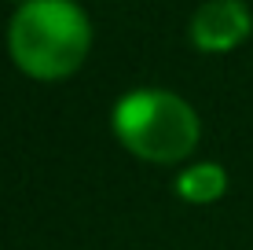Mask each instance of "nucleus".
Listing matches in <instances>:
<instances>
[{
    "label": "nucleus",
    "mask_w": 253,
    "mask_h": 250,
    "mask_svg": "<svg viewBox=\"0 0 253 250\" xmlns=\"http://www.w3.org/2000/svg\"><path fill=\"white\" fill-rule=\"evenodd\" d=\"M92 37V19L77 0H30L11 11L4 48L22 77L37 85H59L84 66Z\"/></svg>",
    "instance_id": "1"
},
{
    "label": "nucleus",
    "mask_w": 253,
    "mask_h": 250,
    "mask_svg": "<svg viewBox=\"0 0 253 250\" xmlns=\"http://www.w3.org/2000/svg\"><path fill=\"white\" fill-rule=\"evenodd\" d=\"M7 4H11V7H22V4H30V0H7Z\"/></svg>",
    "instance_id": "5"
},
{
    "label": "nucleus",
    "mask_w": 253,
    "mask_h": 250,
    "mask_svg": "<svg viewBox=\"0 0 253 250\" xmlns=\"http://www.w3.org/2000/svg\"><path fill=\"white\" fill-rule=\"evenodd\" d=\"M114 140L143 166H187L202 144V118L180 92L162 85L125 89L110 107Z\"/></svg>",
    "instance_id": "2"
},
{
    "label": "nucleus",
    "mask_w": 253,
    "mask_h": 250,
    "mask_svg": "<svg viewBox=\"0 0 253 250\" xmlns=\"http://www.w3.org/2000/svg\"><path fill=\"white\" fill-rule=\"evenodd\" d=\"M253 11L246 0H202L187 19V41L202 55H231L250 41Z\"/></svg>",
    "instance_id": "3"
},
{
    "label": "nucleus",
    "mask_w": 253,
    "mask_h": 250,
    "mask_svg": "<svg viewBox=\"0 0 253 250\" xmlns=\"http://www.w3.org/2000/svg\"><path fill=\"white\" fill-rule=\"evenodd\" d=\"M172 188H176V199L187 206H213L228 195V169L220 162H209V158L187 162V166L176 169Z\"/></svg>",
    "instance_id": "4"
}]
</instances>
